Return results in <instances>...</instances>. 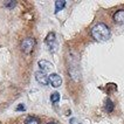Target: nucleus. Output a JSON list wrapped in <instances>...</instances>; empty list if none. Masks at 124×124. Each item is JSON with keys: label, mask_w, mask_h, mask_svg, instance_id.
Returning a JSON list of instances; mask_svg holds the SVG:
<instances>
[{"label": "nucleus", "mask_w": 124, "mask_h": 124, "mask_svg": "<svg viewBox=\"0 0 124 124\" xmlns=\"http://www.w3.org/2000/svg\"><path fill=\"white\" fill-rule=\"evenodd\" d=\"M60 101V94L59 93H53L52 95H50V102H53V103L55 104V103H57Z\"/></svg>", "instance_id": "nucleus-11"}, {"label": "nucleus", "mask_w": 124, "mask_h": 124, "mask_svg": "<svg viewBox=\"0 0 124 124\" xmlns=\"http://www.w3.org/2000/svg\"><path fill=\"white\" fill-rule=\"evenodd\" d=\"M91 34H93L95 40L101 41V42H105L110 39L111 32H110V29H109V27H108L105 23L100 22V23H96V25L93 27Z\"/></svg>", "instance_id": "nucleus-1"}, {"label": "nucleus", "mask_w": 124, "mask_h": 124, "mask_svg": "<svg viewBox=\"0 0 124 124\" xmlns=\"http://www.w3.org/2000/svg\"><path fill=\"white\" fill-rule=\"evenodd\" d=\"M46 45L48 46V49L52 52V53H54L56 49V36H55V33H53V32H50L48 35H47V38H46Z\"/></svg>", "instance_id": "nucleus-3"}, {"label": "nucleus", "mask_w": 124, "mask_h": 124, "mask_svg": "<svg viewBox=\"0 0 124 124\" xmlns=\"http://www.w3.org/2000/svg\"><path fill=\"white\" fill-rule=\"evenodd\" d=\"M15 5H16V1H4V6L6 7V8H8V9L14 8Z\"/></svg>", "instance_id": "nucleus-12"}, {"label": "nucleus", "mask_w": 124, "mask_h": 124, "mask_svg": "<svg viewBox=\"0 0 124 124\" xmlns=\"http://www.w3.org/2000/svg\"><path fill=\"white\" fill-rule=\"evenodd\" d=\"M35 78H36V81L42 84V85H47L48 84V77L47 75L45 74V73H42V71H38V73H35Z\"/></svg>", "instance_id": "nucleus-5"}, {"label": "nucleus", "mask_w": 124, "mask_h": 124, "mask_svg": "<svg viewBox=\"0 0 124 124\" xmlns=\"http://www.w3.org/2000/svg\"><path fill=\"white\" fill-rule=\"evenodd\" d=\"M48 83H50L54 88H57L62 84V78L57 74H50L48 77Z\"/></svg>", "instance_id": "nucleus-4"}, {"label": "nucleus", "mask_w": 124, "mask_h": 124, "mask_svg": "<svg viewBox=\"0 0 124 124\" xmlns=\"http://www.w3.org/2000/svg\"><path fill=\"white\" fill-rule=\"evenodd\" d=\"M66 6V1H63V0H57L55 2V13L57 12H60L61 9H63Z\"/></svg>", "instance_id": "nucleus-10"}, {"label": "nucleus", "mask_w": 124, "mask_h": 124, "mask_svg": "<svg viewBox=\"0 0 124 124\" xmlns=\"http://www.w3.org/2000/svg\"><path fill=\"white\" fill-rule=\"evenodd\" d=\"M47 124H57V123H55V122H49V123H47Z\"/></svg>", "instance_id": "nucleus-16"}, {"label": "nucleus", "mask_w": 124, "mask_h": 124, "mask_svg": "<svg viewBox=\"0 0 124 124\" xmlns=\"http://www.w3.org/2000/svg\"><path fill=\"white\" fill-rule=\"evenodd\" d=\"M114 21L116 23H119V25H123L124 23V9H121V11H117L116 13L114 14Z\"/></svg>", "instance_id": "nucleus-7"}, {"label": "nucleus", "mask_w": 124, "mask_h": 124, "mask_svg": "<svg viewBox=\"0 0 124 124\" xmlns=\"http://www.w3.org/2000/svg\"><path fill=\"white\" fill-rule=\"evenodd\" d=\"M114 108H115V105L112 103V101L111 100H105V102H104V109L107 112H111V111H114Z\"/></svg>", "instance_id": "nucleus-8"}, {"label": "nucleus", "mask_w": 124, "mask_h": 124, "mask_svg": "<svg viewBox=\"0 0 124 124\" xmlns=\"http://www.w3.org/2000/svg\"><path fill=\"white\" fill-rule=\"evenodd\" d=\"M35 40L33 38H26L23 41L21 42V49L25 54H31L32 50L34 49Z\"/></svg>", "instance_id": "nucleus-2"}, {"label": "nucleus", "mask_w": 124, "mask_h": 124, "mask_svg": "<svg viewBox=\"0 0 124 124\" xmlns=\"http://www.w3.org/2000/svg\"><path fill=\"white\" fill-rule=\"evenodd\" d=\"M70 124H80V123L77 122L76 118H71V119H70Z\"/></svg>", "instance_id": "nucleus-15"}, {"label": "nucleus", "mask_w": 124, "mask_h": 124, "mask_svg": "<svg viewBox=\"0 0 124 124\" xmlns=\"http://www.w3.org/2000/svg\"><path fill=\"white\" fill-rule=\"evenodd\" d=\"M25 124H40V119L34 116H29L25 119Z\"/></svg>", "instance_id": "nucleus-9"}, {"label": "nucleus", "mask_w": 124, "mask_h": 124, "mask_svg": "<svg viewBox=\"0 0 124 124\" xmlns=\"http://www.w3.org/2000/svg\"><path fill=\"white\" fill-rule=\"evenodd\" d=\"M23 111L25 110V105H23V104H19V105H18V107H16V111Z\"/></svg>", "instance_id": "nucleus-14"}, {"label": "nucleus", "mask_w": 124, "mask_h": 124, "mask_svg": "<svg viewBox=\"0 0 124 124\" xmlns=\"http://www.w3.org/2000/svg\"><path fill=\"white\" fill-rule=\"evenodd\" d=\"M39 67L41 69L42 73H45V71H49L50 69L53 68V66H52V63L47 60H40L39 61Z\"/></svg>", "instance_id": "nucleus-6"}, {"label": "nucleus", "mask_w": 124, "mask_h": 124, "mask_svg": "<svg viewBox=\"0 0 124 124\" xmlns=\"http://www.w3.org/2000/svg\"><path fill=\"white\" fill-rule=\"evenodd\" d=\"M107 89L111 93V91H115V90L117 89V87H116L115 84H108V85H107Z\"/></svg>", "instance_id": "nucleus-13"}]
</instances>
